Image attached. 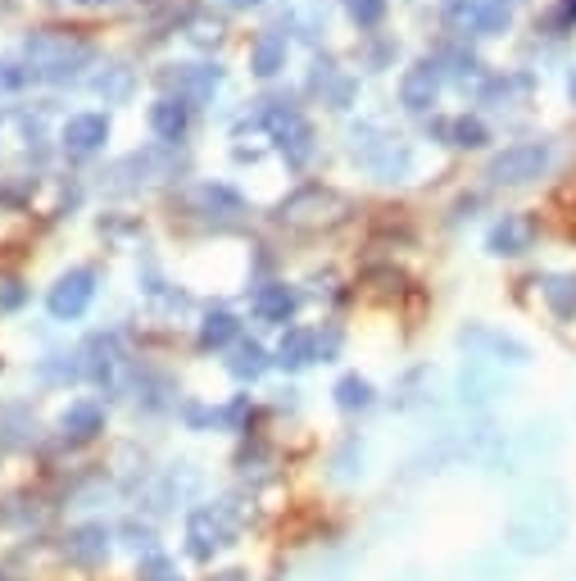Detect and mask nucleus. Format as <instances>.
I'll return each mask as SVG.
<instances>
[{"label":"nucleus","mask_w":576,"mask_h":581,"mask_svg":"<svg viewBox=\"0 0 576 581\" xmlns=\"http://www.w3.org/2000/svg\"><path fill=\"white\" fill-rule=\"evenodd\" d=\"M567 522H572V509H567V491L558 482H531L527 491H518L513 500V513H508V550L518 554H549L558 541L567 536Z\"/></svg>","instance_id":"obj_1"},{"label":"nucleus","mask_w":576,"mask_h":581,"mask_svg":"<svg viewBox=\"0 0 576 581\" xmlns=\"http://www.w3.org/2000/svg\"><path fill=\"white\" fill-rule=\"evenodd\" d=\"M549 164H554V146L549 141H518V146H504L490 159V182L522 187V182H536Z\"/></svg>","instance_id":"obj_2"},{"label":"nucleus","mask_w":576,"mask_h":581,"mask_svg":"<svg viewBox=\"0 0 576 581\" xmlns=\"http://www.w3.org/2000/svg\"><path fill=\"white\" fill-rule=\"evenodd\" d=\"M232 513L223 509V504H200L196 513H191V522H186V541H191V554L196 559H209L214 550H223L227 541H232Z\"/></svg>","instance_id":"obj_3"},{"label":"nucleus","mask_w":576,"mask_h":581,"mask_svg":"<svg viewBox=\"0 0 576 581\" xmlns=\"http://www.w3.org/2000/svg\"><path fill=\"white\" fill-rule=\"evenodd\" d=\"M463 345L472 350V359H486V364H527L531 350L518 341V336H504L495 327H463Z\"/></svg>","instance_id":"obj_4"},{"label":"nucleus","mask_w":576,"mask_h":581,"mask_svg":"<svg viewBox=\"0 0 576 581\" xmlns=\"http://www.w3.org/2000/svg\"><path fill=\"white\" fill-rule=\"evenodd\" d=\"M96 277L87 273V268H73L69 277H59V286L50 291V314L55 318H78V314H87V305H91V296H96Z\"/></svg>","instance_id":"obj_5"},{"label":"nucleus","mask_w":576,"mask_h":581,"mask_svg":"<svg viewBox=\"0 0 576 581\" xmlns=\"http://www.w3.org/2000/svg\"><path fill=\"white\" fill-rule=\"evenodd\" d=\"M536 286L558 318H576V273H545Z\"/></svg>","instance_id":"obj_6"},{"label":"nucleus","mask_w":576,"mask_h":581,"mask_svg":"<svg viewBox=\"0 0 576 581\" xmlns=\"http://www.w3.org/2000/svg\"><path fill=\"white\" fill-rule=\"evenodd\" d=\"M527 246H531V223H527V218L508 214L504 223L490 232V250H495V255H522Z\"/></svg>","instance_id":"obj_7"},{"label":"nucleus","mask_w":576,"mask_h":581,"mask_svg":"<svg viewBox=\"0 0 576 581\" xmlns=\"http://www.w3.org/2000/svg\"><path fill=\"white\" fill-rule=\"evenodd\" d=\"M105 550H109L105 527H78L73 541H69V559H78V563H100V559H105Z\"/></svg>","instance_id":"obj_8"},{"label":"nucleus","mask_w":576,"mask_h":581,"mask_svg":"<svg viewBox=\"0 0 576 581\" xmlns=\"http://www.w3.org/2000/svg\"><path fill=\"white\" fill-rule=\"evenodd\" d=\"M100 432V404H91V400H78L64 414V436H78V441H87V436H96Z\"/></svg>","instance_id":"obj_9"},{"label":"nucleus","mask_w":576,"mask_h":581,"mask_svg":"<svg viewBox=\"0 0 576 581\" xmlns=\"http://www.w3.org/2000/svg\"><path fill=\"white\" fill-rule=\"evenodd\" d=\"M64 141H69L73 150H96L100 141H105V119H96V114H87V119H73L69 128H64Z\"/></svg>","instance_id":"obj_10"},{"label":"nucleus","mask_w":576,"mask_h":581,"mask_svg":"<svg viewBox=\"0 0 576 581\" xmlns=\"http://www.w3.org/2000/svg\"><path fill=\"white\" fill-rule=\"evenodd\" d=\"M431 96H436V73H431V64H422V69H413L409 78H404V105L427 109Z\"/></svg>","instance_id":"obj_11"},{"label":"nucleus","mask_w":576,"mask_h":581,"mask_svg":"<svg viewBox=\"0 0 576 581\" xmlns=\"http://www.w3.org/2000/svg\"><path fill=\"white\" fill-rule=\"evenodd\" d=\"M150 123H155L159 137H173V141H177V132L186 128V109H182V105H173V100H164V105H155Z\"/></svg>","instance_id":"obj_12"},{"label":"nucleus","mask_w":576,"mask_h":581,"mask_svg":"<svg viewBox=\"0 0 576 581\" xmlns=\"http://www.w3.org/2000/svg\"><path fill=\"white\" fill-rule=\"evenodd\" d=\"M291 309H295V296L286 291V286H273V291H264V296H259V314L273 318V323H286V318H291Z\"/></svg>","instance_id":"obj_13"},{"label":"nucleus","mask_w":576,"mask_h":581,"mask_svg":"<svg viewBox=\"0 0 576 581\" xmlns=\"http://www.w3.org/2000/svg\"><path fill=\"white\" fill-rule=\"evenodd\" d=\"M313 332H291L282 341V364H291V368H300V364H309L313 359Z\"/></svg>","instance_id":"obj_14"},{"label":"nucleus","mask_w":576,"mask_h":581,"mask_svg":"<svg viewBox=\"0 0 576 581\" xmlns=\"http://www.w3.org/2000/svg\"><path fill=\"white\" fill-rule=\"evenodd\" d=\"M336 404H341V409H363V404H372V386L363 382V377H345V382L336 386Z\"/></svg>","instance_id":"obj_15"},{"label":"nucleus","mask_w":576,"mask_h":581,"mask_svg":"<svg viewBox=\"0 0 576 581\" xmlns=\"http://www.w3.org/2000/svg\"><path fill=\"white\" fill-rule=\"evenodd\" d=\"M236 336V318L232 314H209L205 318V332H200V341L205 345H227Z\"/></svg>","instance_id":"obj_16"},{"label":"nucleus","mask_w":576,"mask_h":581,"mask_svg":"<svg viewBox=\"0 0 576 581\" xmlns=\"http://www.w3.org/2000/svg\"><path fill=\"white\" fill-rule=\"evenodd\" d=\"M232 368H236V377H259L264 373V350H259V345H245Z\"/></svg>","instance_id":"obj_17"},{"label":"nucleus","mask_w":576,"mask_h":581,"mask_svg":"<svg viewBox=\"0 0 576 581\" xmlns=\"http://www.w3.org/2000/svg\"><path fill=\"white\" fill-rule=\"evenodd\" d=\"M277 60H282V37H264V46L254 50V64H259V73H273Z\"/></svg>","instance_id":"obj_18"},{"label":"nucleus","mask_w":576,"mask_h":581,"mask_svg":"<svg viewBox=\"0 0 576 581\" xmlns=\"http://www.w3.org/2000/svg\"><path fill=\"white\" fill-rule=\"evenodd\" d=\"M454 137H459V146H481V141H486V128H481L477 119H463L459 128H454Z\"/></svg>","instance_id":"obj_19"},{"label":"nucleus","mask_w":576,"mask_h":581,"mask_svg":"<svg viewBox=\"0 0 576 581\" xmlns=\"http://www.w3.org/2000/svg\"><path fill=\"white\" fill-rule=\"evenodd\" d=\"M350 10L359 23H377V14L386 10V0H350Z\"/></svg>","instance_id":"obj_20"},{"label":"nucleus","mask_w":576,"mask_h":581,"mask_svg":"<svg viewBox=\"0 0 576 581\" xmlns=\"http://www.w3.org/2000/svg\"><path fill=\"white\" fill-rule=\"evenodd\" d=\"M576 19V0H563V5H558V23H563V28H567V23H572Z\"/></svg>","instance_id":"obj_21"}]
</instances>
